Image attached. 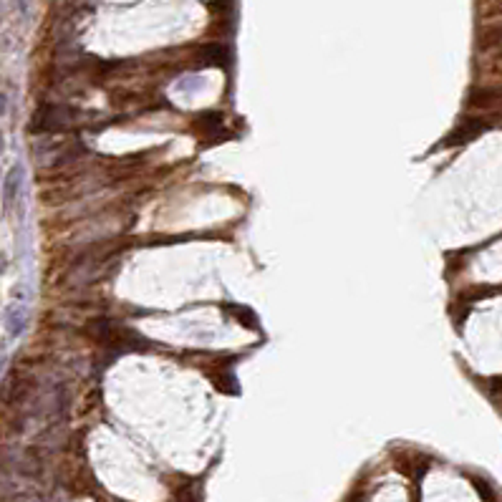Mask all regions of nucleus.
<instances>
[{"mask_svg": "<svg viewBox=\"0 0 502 502\" xmlns=\"http://www.w3.org/2000/svg\"><path fill=\"white\" fill-rule=\"evenodd\" d=\"M3 321H6L8 336H11V339H18L20 333L25 331V326H28V308H25V303L13 301L11 306L6 308Z\"/></svg>", "mask_w": 502, "mask_h": 502, "instance_id": "1", "label": "nucleus"}, {"mask_svg": "<svg viewBox=\"0 0 502 502\" xmlns=\"http://www.w3.org/2000/svg\"><path fill=\"white\" fill-rule=\"evenodd\" d=\"M23 167L20 164H15V167H11V172L6 175V182H3V205L11 207L13 202H15V197H18L20 187H23Z\"/></svg>", "mask_w": 502, "mask_h": 502, "instance_id": "2", "label": "nucleus"}, {"mask_svg": "<svg viewBox=\"0 0 502 502\" xmlns=\"http://www.w3.org/2000/svg\"><path fill=\"white\" fill-rule=\"evenodd\" d=\"M6 103H8V99H6V94H0V116H3V114H6V109H8V106H6Z\"/></svg>", "mask_w": 502, "mask_h": 502, "instance_id": "3", "label": "nucleus"}, {"mask_svg": "<svg viewBox=\"0 0 502 502\" xmlns=\"http://www.w3.org/2000/svg\"><path fill=\"white\" fill-rule=\"evenodd\" d=\"M3 149H6V137H3V132H0V154H3Z\"/></svg>", "mask_w": 502, "mask_h": 502, "instance_id": "4", "label": "nucleus"}, {"mask_svg": "<svg viewBox=\"0 0 502 502\" xmlns=\"http://www.w3.org/2000/svg\"><path fill=\"white\" fill-rule=\"evenodd\" d=\"M3 363H6V356H3V353H0V371H3Z\"/></svg>", "mask_w": 502, "mask_h": 502, "instance_id": "5", "label": "nucleus"}]
</instances>
